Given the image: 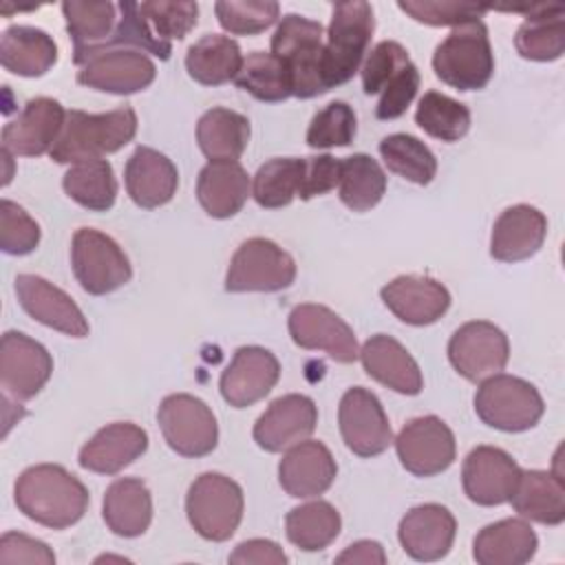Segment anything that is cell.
Listing matches in <instances>:
<instances>
[{
	"instance_id": "obj_41",
	"label": "cell",
	"mask_w": 565,
	"mask_h": 565,
	"mask_svg": "<svg viewBox=\"0 0 565 565\" xmlns=\"http://www.w3.org/2000/svg\"><path fill=\"white\" fill-rule=\"evenodd\" d=\"M234 82L258 102L276 104L294 97L291 77L282 60L271 51H252L247 57H243V66Z\"/></svg>"
},
{
	"instance_id": "obj_10",
	"label": "cell",
	"mask_w": 565,
	"mask_h": 565,
	"mask_svg": "<svg viewBox=\"0 0 565 565\" xmlns=\"http://www.w3.org/2000/svg\"><path fill=\"white\" fill-rule=\"evenodd\" d=\"M296 280L294 258L269 238H247L234 252L227 274L225 291H280Z\"/></svg>"
},
{
	"instance_id": "obj_36",
	"label": "cell",
	"mask_w": 565,
	"mask_h": 565,
	"mask_svg": "<svg viewBox=\"0 0 565 565\" xmlns=\"http://www.w3.org/2000/svg\"><path fill=\"white\" fill-rule=\"evenodd\" d=\"M243 66L241 46L236 40L218 33H207L185 53L188 75L203 86H221L236 79Z\"/></svg>"
},
{
	"instance_id": "obj_27",
	"label": "cell",
	"mask_w": 565,
	"mask_h": 565,
	"mask_svg": "<svg viewBox=\"0 0 565 565\" xmlns=\"http://www.w3.org/2000/svg\"><path fill=\"white\" fill-rule=\"evenodd\" d=\"M148 450V433L132 422L99 428L79 450V466L97 475H117Z\"/></svg>"
},
{
	"instance_id": "obj_2",
	"label": "cell",
	"mask_w": 565,
	"mask_h": 565,
	"mask_svg": "<svg viewBox=\"0 0 565 565\" xmlns=\"http://www.w3.org/2000/svg\"><path fill=\"white\" fill-rule=\"evenodd\" d=\"M137 135V113L121 106L108 113L66 110L64 128L51 148L49 157L55 163H79L102 159L121 150Z\"/></svg>"
},
{
	"instance_id": "obj_16",
	"label": "cell",
	"mask_w": 565,
	"mask_h": 565,
	"mask_svg": "<svg viewBox=\"0 0 565 565\" xmlns=\"http://www.w3.org/2000/svg\"><path fill=\"white\" fill-rule=\"evenodd\" d=\"M53 373L51 353L22 331H7L0 340V386L13 399L35 397Z\"/></svg>"
},
{
	"instance_id": "obj_28",
	"label": "cell",
	"mask_w": 565,
	"mask_h": 565,
	"mask_svg": "<svg viewBox=\"0 0 565 565\" xmlns=\"http://www.w3.org/2000/svg\"><path fill=\"white\" fill-rule=\"evenodd\" d=\"M360 360L366 375L395 393L419 395L424 388V377L415 358L386 333L371 335L360 349Z\"/></svg>"
},
{
	"instance_id": "obj_17",
	"label": "cell",
	"mask_w": 565,
	"mask_h": 565,
	"mask_svg": "<svg viewBox=\"0 0 565 565\" xmlns=\"http://www.w3.org/2000/svg\"><path fill=\"white\" fill-rule=\"evenodd\" d=\"M521 477V466L501 448L477 446L461 466V483L466 497L477 505L508 503Z\"/></svg>"
},
{
	"instance_id": "obj_3",
	"label": "cell",
	"mask_w": 565,
	"mask_h": 565,
	"mask_svg": "<svg viewBox=\"0 0 565 565\" xmlns=\"http://www.w3.org/2000/svg\"><path fill=\"white\" fill-rule=\"evenodd\" d=\"M324 29L320 22L298 13L280 18L278 29L271 35V53L282 60L294 97L311 99L327 93L322 57H324Z\"/></svg>"
},
{
	"instance_id": "obj_15",
	"label": "cell",
	"mask_w": 565,
	"mask_h": 565,
	"mask_svg": "<svg viewBox=\"0 0 565 565\" xmlns=\"http://www.w3.org/2000/svg\"><path fill=\"white\" fill-rule=\"evenodd\" d=\"M157 77L154 62L137 49H108L93 53L77 71V82L86 88L132 95L148 88Z\"/></svg>"
},
{
	"instance_id": "obj_56",
	"label": "cell",
	"mask_w": 565,
	"mask_h": 565,
	"mask_svg": "<svg viewBox=\"0 0 565 565\" xmlns=\"http://www.w3.org/2000/svg\"><path fill=\"white\" fill-rule=\"evenodd\" d=\"M102 561H119V563H128V558H124V556H99V558H95V563H102Z\"/></svg>"
},
{
	"instance_id": "obj_5",
	"label": "cell",
	"mask_w": 565,
	"mask_h": 565,
	"mask_svg": "<svg viewBox=\"0 0 565 565\" xmlns=\"http://www.w3.org/2000/svg\"><path fill=\"white\" fill-rule=\"evenodd\" d=\"M437 79L457 90H479L494 73L488 26L481 20L455 26L433 53Z\"/></svg>"
},
{
	"instance_id": "obj_4",
	"label": "cell",
	"mask_w": 565,
	"mask_h": 565,
	"mask_svg": "<svg viewBox=\"0 0 565 565\" xmlns=\"http://www.w3.org/2000/svg\"><path fill=\"white\" fill-rule=\"evenodd\" d=\"M375 31L373 7L364 0L335 2L324 42L322 71L327 88L347 84L358 71L369 51Z\"/></svg>"
},
{
	"instance_id": "obj_6",
	"label": "cell",
	"mask_w": 565,
	"mask_h": 565,
	"mask_svg": "<svg viewBox=\"0 0 565 565\" xmlns=\"http://www.w3.org/2000/svg\"><path fill=\"white\" fill-rule=\"evenodd\" d=\"M477 417L503 433H523L539 424L545 404L534 384L523 377L497 373L481 382L475 393Z\"/></svg>"
},
{
	"instance_id": "obj_23",
	"label": "cell",
	"mask_w": 565,
	"mask_h": 565,
	"mask_svg": "<svg viewBox=\"0 0 565 565\" xmlns=\"http://www.w3.org/2000/svg\"><path fill=\"white\" fill-rule=\"evenodd\" d=\"M338 463L331 450L316 439H305L287 448L278 463L280 488L294 499H311L331 488Z\"/></svg>"
},
{
	"instance_id": "obj_37",
	"label": "cell",
	"mask_w": 565,
	"mask_h": 565,
	"mask_svg": "<svg viewBox=\"0 0 565 565\" xmlns=\"http://www.w3.org/2000/svg\"><path fill=\"white\" fill-rule=\"evenodd\" d=\"M62 13L66 18V31L73 40V60L108 42L119 22L117 4L113 2H62Z\"/></svg>"
},
{
	"instance_id": "obj_35",
	"label": "cell",
	"mask_w": 565,
	"mask_h": 565,
	"mask_svg": "<svg viewBox=\"0 0 565 565\" xmlns=\"http://www.w3.org/2000/svg\"><path fill=\"white\" fill-rule=\"evenodd\" d=\"M249 119L230 108H210L196 121V143L210 161H236L249 143Z\"/></svg>"
},
{
	"instance_id": "obj_43",
	"label": "cell",
	"mask_w": 565,
	"mask_h": 565,
	"mask_svg": "<svg viewBox=\"0 0 565 565\" xmlns=\"http://www.w3.org/2000/svg\"><path fill=\"white\" fill-rule=\"evenodd\" d=\"M380 154L384 159V166L417 185H428L437 174V159L430 152V148L406 132L388 135L380 141Z\"/></svg>"
},
{
	"instance_id": "obj_42",
	"label": "cell",
	"mask_w": 565,
	"mask_h": 565,
	"mask_svg": "<svg viewBox=\"0 0 565 565\" xmlns=\"http://www.w3.org/2000/svg\"><path fill=\"white\" fill-rule=\"evenodd\" d=\"M305 172V159L276 157L265 161L252 181V196L265 210L289 205L300 190Z\"/></svg>"
},
{
	"instance_id": "obj_45",
	"label": "cell",
	"mask_w": 565,
	"mask_h": 565,
	"mask_svg": "<svg viewBox=\"0 0 565 565\" xmlns=\"http://www.w3.org/2000/svg\"><path fill=\"white\" fill-rule=\"evenodd\" d=\"M218 24L232 35H258L280 18V4L274 0H221L214 4Z\"/></svg>"
},
{
	"instance_id": "obj_26",
	"label": "cell",
	"mask_w": 565,
	"mask_h": 565,
	"mask_svg": "<svg viewBox=\"0 0 565 565\" xmlns=\"http://www.w3.org/2000/svg\"><path fill=\"white\" fill-rule=\"evenodd\" d=\"M547 236V218L534 205L505 207L492 225L490 256L499 263H519L534 256Z\"/></svg>"
},
{
	"instance_id": "obj_21",
	"label": "cell",
	"mask_w": 565,
	"mask_h": 565,
	"mask_svg": "<svg viewBox=\"0 0 565 565\" xmlns=\"http://www.w3.org/2000/svg\"><path fill=\"white\" fill-rule=\"evenodd\" d=\"M318 424V408L311 397L289 393L274 399L254 424V441L267 452H282L305 441Z\"/></svg>"
},
{
	"instance_id": "obj_33",
	"label": "cell",
	"mask_w": 565,
	"mask_h": 565,
	"mask_svg": "<svg viewBox=\"0 0 565 565\" xmlns=\"http://www.w3.org/2000/svg\"><path fill=\"white\" fill-rule=\"evenodd\" d=\"M516 29L514 46L521 57L532 62H554L565 53V7L534 4Z\"/></svg>"
},
{
	"instance_id": "obj_52",
	"label": "cell",
	"mask_w": 565,
	"mask_h": 565,
	"mask_svg": "<svg viewBox=\"0 0 565 565\" xmlns=\"http://www.w3.org/2000/svg\"><path fill=\"white\" fill-rule=\"evenodd\" d=\"M53 565V550L29 534L22 532H4L0 539V565Z\"/></svg>"
},
{
	"instance_id": "obj_46",
	"label": "cell",
	"mask_w": 565,
	"mask_h": 565,
	"mask_svg": "<svg viewBox=\"0 0 565 565\" xmlns=\"http://www.w3.org/2000/svg\"><path fill=\"white\" fill-rule=\"evenodd\" d=\"M355 132V110L347 102H331L311 117V124L307 128V146L316 150L349 146Z\"/></svg>"
},
{
	"instance_id": "obj_12",
	"label": "cell",
	"mask_w": 565,
	"mask_h": 565,
	"mask_svg": "<svg viewBox=\"0 0 565 565\" xmlns=\"http://www.w3.org/2000/svg\"><path fill=\"white\" fill-rule=\"evenodd\" d=\"M393 444L399 463L415 477H435L448 470L457 457L455 435L437 415L406 422Z\"/></svg>"
},
{
	"instance_id": "obj_51",
	"label": "cell",
	"mask_w": 565,
	"mask_h": 565,
	"mask_svg": "<svg viewBox=\"0 0 565 565\" xmlns=\"http://www.w3.org/2000/svg\"><path fill=\"white\" fill-rule=\"evenodd\" d=\"M417 88H419V71L411 62L380 93V102L375 106V117L382 121L402 117L406 113V108L411 106V102L415 99Z\"/></svg>"
},
{
	"instance_id": "obj_11",
	"label": "cell",
	"mask_w": 565,
	"mask_h": 565,
	"mask_svg": "<svg viewBox=\"0 0 565 565\" xmlns=\"http://www.w3.org/2000/svg\"><path fill=\"white\" fill-rule=\"evenodd\" d=\"M448 360L468 382H483L505 369L510 360L508 335L488 320H470L450 335Z\"/></svg>"
},
{
	"instance_id": "obj_40",
	"label": "cell",
	"mask_w": 565,
	"mask_h": 565,
	"mask_svg": "<svg viewBox=\"0 0 565 565\" xmlns=\"http://www.w3.org/2000/svg\"><path fill=\"white\" fill-rule=\"evenodd\" d=\"M338 192L340 201L349 210L369 212L382 201L386 192V174L371 154H351L342 159Z\"/></svg>"
},
{
	"instance_id": "obj_7",
	"label": "cell",
	"mask_w": 565,
	"mask_h": 565,
	"mask_svg": "<svg viewBox=\"0 0 565 565\" xmlns=\"http://www.w3.org/2000/svg\"><path fill=\"white\" fill-rule=\"evenodd\" d=\"M243 508V488L221 472L199 475L185 497L190 525L199 536L214 543L227 541L238 530Z\"/></svg>"
},
{
	"instance_id": "obj_48",
	"label": "cell",
	"mask_w": 565,
	"mask_h": 565,
	"mask_svg": "<svg viewBox=\"0 0 565 565\" xmlns=\"http://www.w3.org/2000/svg\"><path fill=\"white\" fill-rule=\"evenodd\" d=\"M397 7L411 15L415 22L428 26H461L466 22L481 20L488 7H477L470 2H450V0H399Z\"/></svg>"
},
{
	"instance_id": "obj_19",
	"label": "cell",
	"mask_w": 565,
	"mask_h": 565,
	"mask_svg": "<svg viewBox=\"0 0 565 565\" xmlns=\"http://www.w3.org/2000/svg\"><path fill=\"white\" fill-rule=\"evenodd\" d=\"M280 377L278 358L263 347L236 349L232 362L221 373V395L234 408H247L260 402L276 386Z\"/></svg>"
},
{
	"instance_id": "obj_55",
	"label": "cell",
	"mask_w": 565,
	"mask_h": 565,
	"mask_svg": "<svg viewBox=\"0 0 565 565\" xmlns=\"http://www.w3.org/2000/svg\"><path fill=\"white\" fill-rule=\"evenodd\" d=\"M335 563H360V565H384L386 563V552L377 541L364 539V541H355L351 543L342 554L335 556Z\"/></svg>"
},
{
	"instance_id": "obj_9",
	"label": "cell",
	"mask_w": 565,
	"mask_h": 565,
	"mask_svg": "<svg viewBox=\"0 0 565 565\" xmlns=\"http://www.w3.org/2000/svg\"><path fill=\"white\" fill-rule=\"evenodd\" d=\"M157 422L166 444L181 457H205L218 444V424L212 408L190 393L163 397Z\"/></svg>"
},
{
	"instance_id": "obj_22",
	"label": "cell",
	"mask_w": 565,
	"mask_h": 565,
	"mask_svg": "<svg viewBox=\"0 0 565 565\" xmlns=\"http://www.w3.org/2000/svg\"><path fill=\"white\" fill-rule=\"evenodd\" d=\"M380 296L395 318L413 327L437 322L450 307L448 289L439 280L417 274L393 278L380 289Z\"/></svg>"
},
{
	"instance_id": "obj_47",
	"label": "cell",
	"mask_w": 565,
	"mask_h": 565,
	"mask_svg": "<svg viewBox=\"0 0 565 565\" xmlns=\"http://www.w3.org/2000/svg\"><path fill=\"white\" fill-rule=\"evenodd\" d=\"M139 11L143 20L148 22L150 31L161 42L183 40L194 26L199 18V4L196 2H166V0H150L139 2Z\"/></svg>"
},
{
	"instance_id": "obj_24",
	"label": "cell",
	"mask_w": 565,
	"mask_h": 565,
	"mask_svg": "<svg viewBox=\"0 0 565 565\" xmlns=\"http://www.w3.org/2000/svg\"><path fill=\"white\" fill-rule=\"evenodd\" d=\"M457 521L446 505L422 503L411 508L397 527L402 550L415 561L444 558L455 541Z\"/></svg>"
},
{
	"instance_id": "obj_34",
	"label": "cell",
	"mask_w": 565,
	"mask_h": 565,
	"mask_svg": "<svg viewBox=\"0 0 565 565\" xmlns=\"http://www.w3.org/2000/svg\"><path fill=\"white\" fill-rule=\"evenodd\" d=\"M57 62L55 40L35 26L15 24L0 38V64L20 77H42Z\"/></svg>"
},
{
	"instance_id": "obj_53",
	"label": "cell",
	"mask_w": 565,
	"mask_h": 565,
	"mask_svg": "<svg viewBox=\"0 0 565 565\" xmlns=\"http://www.w3.org/2000/svg\"><path fill=\"white\" fill-rule=\"evenodd\" d=\"M340 168H342V159H335L331 154L307 157L298 196L302 201H309L313 196L331 192L340 181Z\"/></svg>"
},
{
	"instance_id": "obj_29",
	"label": "cell",
	"mask_w": 565,
	"mask_h": 565,
	"mask_svg": "<svg viewBox=\"0 0 565 565\" xmlns=\"http://www.w3.org/2000/svg\"><path fill=\"white\" fill-rule=\"evenodd\" d=\"M252 194L247 170L238 161H210L196 179V199L212 218L238 214Z\"/></svg>"
},
{
	"instance_id": "obj_8",
	"label": "cell",
	"mask_w": 565,
	"mask_h": 565,
	"mask_svg": "<svg viewBox=\"0 0 565 565\" xmlns=\"http://www.w3.org/2000/svg\"><path fill=\"white\" fill-rule=\"evenodd\" d=\"M71 265L77 282L90 296H106L132 278V265L124 249L93 227H79L73 234Z\"/></svg>"
},
{
	"instance_id": "obj_25",
	"label": "cell",
	"mask_w": 565,
	"mask_h": 565,
	"mask_svg": "<svg viewBox=\"0 0 565 565\" xmlns=\"http://www.w3.org/2000/svg\"><path fill=\"white\" fill-rule=\"evenodd\" d=\"M126 192L135 205L154 210L172 201L179 188V170L163 152L137 146L124 170Z\"/></svg>"
},
{
	"instance_id": "obj_32",
	"label": "cell",
	"mask_w": 565,
	"mask_h": 565,
	"mask_svg": "<svg viewBox=\"0 0 565 565\" xmlns=\"http://www.w3.org/2000/svg\"><path fill=\"white\" fill-rule=\"evenodd\" d=\"M510 503L523 519L541 525H561L565 521L563 477L550 470H521Z\"/></svg>"
},
{
	"instance_id": "obj_20",
	"label": "cell",
	"mask_w": 565,
	"mask_h": 565,
	"mask_svg": "<svg viewBox=\"0 0 565 565\" xmlns=\"http://www.w3.org/2000/svg\"><path fill=\"white\" fill-rule=\"evenodd\" d=\"M15 296L20 307L38 322L66 333L71 338H86L88 335V320L84 318L82 309L75 300L35 274H18L15 276Z\"/></svg>"
},
{
	"instance_id": "obj_49",
	"label": "cell",
	"mask_w": 565,
	"mask_h": 565,
	"mask_svg": "<svg viewBox=\"0 0 565 565\" xmlns=\"http://www.w3.org/2000/svg\"><path fill=\"white\" fill-rule=\"evenodd\" d=\"M40 236V225L35 223V218L29 216L22 205L9 199L0 201V247L4 254H31L38 247Z\"/></svg>"
},
{
	"instance_id": "obj_1",
	"label": "cell",
	"mask_w": 565,
	"mask_h": 565,
	"mask_svg": "<svg viewBox=\"0 0 565 565\" xmlns=\"http://www.w3.org/2000/svg\"><path fill=\"white\" fill-rule=\"evenodd\" d=\"M18 510L51 530L75 525L88 510L86 486L57 463H38L26 468L13 488Z\"/></svg>"
},
{
	"instance_id": "obj_30",
	"label": "cell",
	"mask_w": 565,
	"mask_h": 565,
	"mask_svg": "<svg viewBox=\"0 0 565 565\" xmlns=\"http://www.w3.org/2000/svg\"><path fill=\"white\" fill-rule=\"evenodd\" d=\"M102 516L108 530L124 539L141 536L152 523V494L137 477L115 479L102 501Z\"/></svg>"
},
{
	"instance_id": "obj_38",
	"label": "cell",
	"mask_w": 565,
	"mask_h": 565,
	"mask_svg": "<svg viewBox=\"0 0 565 565\" xmlns=\"http://www.w3.org/2000/svg\"><path fill=\"white\" fill-rule=\"evenodd\" d=\"M342 527L340 512L329 501H309L291 508L285 519L287 539L302 552H318L331 545Z\"/></svg>"
},
{
	"instance_id": "obj_44",
	"label": "cell",
	"mask_w": 565,
	"mask_h": 565,
	"mask_svg": "<svg viewBox=\"0 0 565 565\" xmlns=\"http://www.w3.org/2000/svg\"><path fill=\"white\" fill-rule=\"evenodd\" d=\"M415 124L430 137L452 143L466 137L470 130V110L466 104L437 93L428 90L417 104Z\"/></svg>"
},
{
	"instance_id": "obj_50",
	"label": "cell",
	"mask_w": 565,
	"mask_h": 565,
	"mask_svg": "<svg viewBox=\"0 0 565 565\" xmlns=\"http://www.w3.org/2000/svg\"><path fill=\"white\" fill-rule=\"evenodd\" d=\"M408 64H411L408 51L399 42L395 40L377 42L360 68L364 93L366 95L382 93L384 86Z\"/></svg>"
},
{
	"instance_id": "obj_13",
	"label": "cell",
	"mask_w": 565,
	"mask_h": 565,
	"mask_svg": "<svg viewBox=\"0 0 565 565\" xmlns=\"http://www.w3.org/2000/svg\"><path fill=\"white\" fill-rule=\"evenodd\" d=\"M340 435L358 457L382 455L393 444V430L375 393L364 386L349 388L338 406Z\"/></svg>"
},
{
	"instance_id": "obj_18",
	"label": "cell",
	"mask_w": 565,
	"mask_h": 565,
	"mask_svg": "<svg viewBox=\"0 0 565 565\" xmlns=\"http://www.w3.org/2000/svg\"><path fill=\"white\" fill-rule=\"evenodd\" d=\"M66 110L53 97H33L15 119L2 128V150L13 157H40L51 152L62 128Z\"/></svg>"
},
{
	"instance_id": "obj_31",
	"label": "cell",
	"mask_w": 565,
	"mask_h": 565,
	"mask_svg": "<svg viewBox=\"0 0 565 565\" xmlns=\"http://www.w3.org/2000/svg\"><path fill=\"white\" fill-rule=\"evenodd\" d=\"M539 547L536 532L525 519H501L477 532L472 558L479 565H523Z\"/></svg>"
},
{
	"instance_id": "obj_54",
	"label": "cell",
	"mask_w": 565,
	"mask_h": 565,
	"mask_svg": "<svg viewBox=\"0 0 565 565\" xmlns=\"http://www.w3.org/2000/svg\"><path fill=\"white\" fill-rule=\"evenodd\" d=\"M227 561L232 565H285L287 554L269 539H249L238 543Z\"/></svg>"
},
{
	"instance_id": "obj_39",
	"label": "cell",
	"mask_w": 565,
	"mask_h": 565,
	"mask_svg": "<svg viewBox=\"0 0 565 565\" xmlns=\"http://www.w3.org/2000/svg\"><path fill=\"white\" fill-rule=\"evenodd\" d=\"M62 185L77 205L90 212H106L117 199V179L106 159L73 163L64 174Z\"/></svg>"
},
{
	"instance_id": "obj_14",
	"label": "cell",
	"mask_w": 565,
	"mask_h": 565,
	"mask_svg": "<svg viewBox=\"0 0 565 565\" xmlns=\"http://www.w3.org/2000/svg\"><path fill=\"white\" fill-rule=\"evenodd\" d=\"M287 327L294 344L300 349L324 351L340 364H351L360 358L353 329L324 305L305 302L294 307Z\"/></svg>"
}]
</instances>
